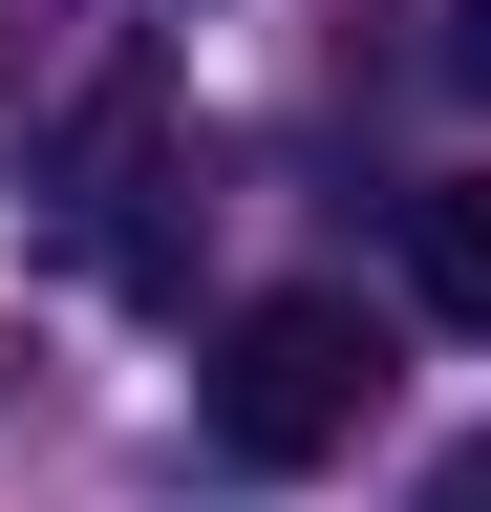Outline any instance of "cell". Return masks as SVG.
I'll return each instance as SVG.
<instances>
[{
	"label": "cell",
	"instance_id": "277c9868",
	"mask_svg": "<svg viewBox=\"0 0 491 512\" xmlns=\"http://www.w3.org/2000/svg\"><path fill=\"white\" fill-rule=\"evenodd\" d=\"M427 512H491V427H470V448H449V470H427Z\"/></svg>",
	"mask_w": 491,
	"mask_h": 512
},
{
	"label": "cell",
	"instance_id": "5b68a950",
	"mask_svg": "<svg viewBox=\"0 0 491 512\" xmlns=\"http://www.w3.org/2000/svg\"><path fill=\"white\" fill-rule=\"evenodd\" d=\"M449 86H470V107H491V0H449Z\"/></svg>",
	"mask_w": 491,
	"mask_h": 512
},
{
	"label": "cell",
	"instance_id": "6da1fadb",
	"mask_svg": "<svg viewBox=\"0 0 491 512\" xmlns=\"http://www.w3.org/2000/svg\"><path fill=\"white\" fill-rule=\"evenodd\" d=\"M363 406H385V342H363V299H235L214 363H193V427L235 470H342Z\"/></svg>",
	"mask_w": 491,
	"mask_h": 512
},
{
	"label": "cell",
	"instance_id": "3957f363",
	"mask_svg": "<svg viewBox=\"0 0 491 512\" xmlns=\"http://www.w3.org/2000/svg\"><path fill=\"white\" fill-rule=\"evenodd\" d=\"M406 299L449 320V342H491V171H427L406 192Z\"/></svg>",
	"mask_w": 491,
	"mask_h": 512
},
{
	"label": "cell",
	"instance_id": "7a4b0ae2",
	"mask_svg": "<svg viewBox=\"0 0 491 512\" xmlns=\"http://www.w3.org/2000/svg\"><path fill=\"white\" fill-rule=\"evenodd\" d=\"M65 256L129 278V299H171V107H150V86L86 107V150H65Z\"/></svg>",
	"mask_w": 491,
	"mask_h": 512
}]
</instances>
